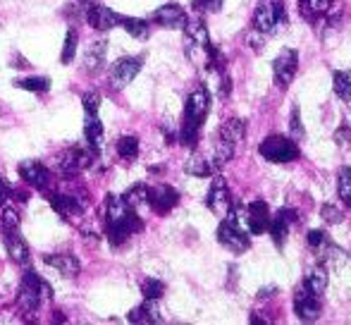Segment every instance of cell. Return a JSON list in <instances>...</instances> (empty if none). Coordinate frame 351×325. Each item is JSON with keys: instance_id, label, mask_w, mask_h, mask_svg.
<instances>
[{"instance_id": "cell-26", "label": "cell", "mask_w": 351, "mask_h": 325, "mask_svg": "<svg viewBox=\"0 0 351 325\" xmlns=\"http://www.w3.org/2000/svg\"><path fill=\"white\" fill-rule=\"evenodd\" d=\"M130 323H160V311H158L156 299H146L141 306L132 309Z\"/></svg>"}, {"instance_id": "cell-46", "label": "cell", "mask_w": 351, "mask_h": 325, "mask_svg": "<svg viewBox=\"0 0 351 325\" xmlns=\"http://www.w3.org/2000/svg\"><path fill=\"white\" fill-rule=\"evenodd\" d=\"M53 321H56V323H58V321H65V316H62L60 311H56V316H53Z\"/></svg>"}, {"instance_id": "cell-20", "label": "cell", "mask_w": 351, "mask_h": 325, "mask_svg": "<svg viewBox=\"0 0 351 325\" xmlns=\"http://www.w3.org/2000/svg\"><path fill=\"white\" fill-rule=\"evenodd\" d=\"M294 223H299V215H296L291 208H282V210H278L275 218H270L268 230H270V237H273L275 246H280V249L285 246L287 234H289V228Z\"/></svg>"}, {"instance_id": "cell-39", "label": "cell", "mask_w": 351, "mask_h": 325, "mask_svg": "<svg viewBox=\"0 0 351 325\" xmlns=\"http://www.w3.org/2000/svg\"><path fill=\"white\" fill-rule=\"evenodd\" d=\"M222 3H225V0H194L191 8H194V12H199V14H213L222 8Z\"/></svg>"}, {"instance_id": "cell-24", "label": "cell", "mask_w": 351, "mask_h": 325, "mask_svg": "<svg viewBox=\"0 0 351 325\" xmlns=\"http://www.w3.org/2000/svg\"><path fill=\"white\" fill-rule=\"evenodd\" d=\"M84 139H86V144H88V149H91V151H101L103 149L106 130H103L98 115H86V122H84Z\"/></svg>"}, {"instance_id": "cell-7", "label": "cell", "mask_w": 351, "mask_h": 325, "mask_svg": "<svg viewBox=\"0 0 351 325\" xmlns=\"http://www.w3.org/2000/svg\"><path fill=\"white\" fill-rule=\"evenodd\" d=\"M19 177H22V182H27L29 186H34V189L38 191H53V184H56V172L51 170L48 165H43V162L38 160H22L17 167Z\"/></svg>"}, {"instance_id": "cell-30", "label": "cell", "mask_w": 351, "mask_h": 325, "mask_svg": "<svg viewBox=\"0 0 351 325\" xmlns=\"http://www.w3.org/2000/svg\"><path fill=\"white\" fill-rule=\"evenodd\" d=\"M115 149H117V156H120L122 160L130 162L139 156V139L132 136V134H127V136H122V139H117Z\"/></svg>"}, {"instance_id": "cell-25", "label": "cell", "mask_w": 351, "mask_h": 325, "mask_svg": "<svg viewBox=\"0 0 351 325\" xmlns=\"http://www.w3.org/2000/svg\"><path fill=\"white\" fill-rule=\"evenodd\" d=\"M117 24L130 34L132 38L136 41H146L148 34H151V27H148L146 19H139V17H125V14H117Z\"/></svg>"}, {"instance_id": "cell-21", "label": "cell", "mask_w": 351, "mask_h": 325, "mask_svg": "<svg viewBox=\"0 0 351 325\" xmlns=\"http://www.w3.org/2000/svg\"><path fill=\"white\" fill-rule=\"evenodd\" d=\"M3 244L8 249V256L19 265H29L32 261V251H29L27 239L19 234V230H10V232H3Z\"/></svg>"}, {"instance_id": "cell-29", "label": "cell", "mask_w": 351, "mask_h": 325, "mask_svg": "<svg viewBox=\"0 0 351 325\" xmlns=\"http://www.w3.org/2000/svg\"><path fill=\"white\" fill-rule=\"evenodd\" d=\"M184 170L189 172V175H194V177H210L213 172L217 170L215 167V162L208 160V158H204V156H191L189 160H186V165H184Z\"/></svg>"}, {"instance_id": "cell-47", "label": "cell", "mask_w": 351, "mask_h": 325, "mask_svg": "<svg viewBox=\"0 0 351 325\" xmlns=\"http://www.w3.org/2000/svg\"><path fill=\"white\" fill-rule=\"evenodd\" d=\"M79 5H88V3H93V0H77Z\"/></svg>"}, {"instance_id": "cell-5", "label": "cell", "mask_w": 351, "mask_h": 325, "mask_svg": "<svg viewBox=\"0 0 351 325\" xmlns=\"http://www.w3.org/2000/svg\"><path fill=\"white\" fill-rule=\"evenodd\" d=\"M254 27L258 34H278L287 27V8L282 0H263L254 14Z\"/></svg>"}, {"instance_id": "cell-16", "label": "cell", "mask_w": 351, "mask_h": 325, "mask_svg": "<svg viewBox=\"0 0 351 325\" xmlns=\"http://www.w3.org/2000/svg\"><path fill=\"white\" fill-rule=\"evenodd\" d=\"M84 17H86L88 27L96 29V32H110V29L117 27V14L101 3H88Z\"/></svg>"}, {"instance_id": "cell-45", "label": "cell", "mask_w": 351, "mask_h": 325, "mask_svg": "<svg viewBox=\"0 0 351 325\" xmlns=\"http://www.w3.org/2000/svg\"><path fill=\"white\" fill-rule=\"evenodd\" d=\"M12 67H14V70H29V67H32V65H29L27 58H22V56H12Z\"/></svg>"}, {"instance_id": "cell-2", "label": "cell", "mask_w": 351, "mask_h": 325, "mask_svg": "<svg viewBox=\"0 0 351 325\" xmlns=\"http://www.w3.org/2000/svg\"><path fill=\"white\" fill-rule=\"evenodd\" d=\"M210 110V93L206 86H196L189 93L184 103V115H182V127H180V141L189 149H194L199 144L201 125H204L206 115Z\"/></svg>"}, {"instance_id": "cell-43", "label": "cell", "mask_w": 351, "mask_h": 325, "mask_svg": "<svg viewBox=\"0 0 351 325\" xmlns=\"http://www.w3.org/2000/svg\"><path fill=\"white\" fill-rule=\"evenodd\" d=\"M10 191H12V184L5 177H0V208L10 201Z\"/></svg>"}, {"instance_id": "cell-34", "label": "cell", "mask_w": 351, "mask_h": 325, "mask_svg": "<svg viewBox=\"0 0 351 325\" xmlns=\"http://www.w3.org/2000/svg\"><path fill=\"white\" fill-rule=\"evenodd\" d=\"M141 294H143V299H156L158 302V299L165 294V282L156 278H146L141 282Z\"/></svg>"}, {"instance_id": "cell-32", "label": "cell", "mask_w": 351, "mask_h": 325, "mask_svg": "<svg viewBox=\"0 0 351 325\" xmlns=\"http://www.w3.org/2000/svg\"><path fill=\"white\" fill-rule=\"evenodd\" d=\"M14 86L22 88V91H32V93H46L51 88V80L48 77H27V80H17Z\"/></svg>"}, {"instance_id": "cell-23", "label": "cell", "mask_w": 351, "mask_h": 325, "mask_svg": "<svg viewBox=\"0 0 351 325\" xmlns=\"http://www.w3.org/2000/svg\"><path fill=\"white\" fill-rule=\"evenodd\" d=\"M335 8V0H299L301 17L306 22H318V19L328 17Z\"/></svg>"}, {"instance_id": "cell-31", "label": "cell", "mask_w": 351, "mask_h": 325, "mask_svg": "<svg viewBox=\"0 0 351 325\" xmlns=\"http://www.w3.org/2000/svg\"><path fill=\"white\" fill-rule=\"evenodd\" d=\"M332 88L347 106H351V75L349 72H335L332 75Z\"/></svg>"}, {"instance_id": "cell-4", "label": "cell", "mask_w": 351, "mask_h": 325, "mask_svg": "<svg viewBox=\"0 0 351 325\" xmlns=\"http://www.w3.org/2000/svg\"><path fill=\"white\" fill-rule=\"evenodd\" d=\"M246 134V122L244 120H227L225 125L217 130V144H215V167H222L230 162L237 154V146L244 141Z\"/></svg>"}, {"instance_id": "cell-35", "label": "cell", "mask_w": 351, "mask_h": 325, "mask_svg": "<svg viewBox=\"0 0 351 325\" xmlns=\"http://www.w3.org/2000/svg\"><path fill=\"white\" fill-rule=\"evenodd\" d=\"M77 32L74 29H67V36H65V46H62V53H60V60L62 65H72L74 56H77Z\"/></svg>"}, {"instance_id": "cell-22", "label": "cell", "mask_w": 351, "mask_h": 325, "mask_svg": "<svg viewBox=\"0 0 351 325\" xmlns=\"http://www.w3.org/2000/svg\"><path fill=\"white\" fill-rule=\"evenodd\" d=\"M43 263L56 268L62 278H77V275L82 273V263H79V258L72 254H46L43 256Z\"/></svg>"}, {"instance_id": "cell-19", "label": "cell", "mask_w": 351, "mask_h": 325, "mask_svg": "<svg viewBox=\"0 0 351 325\" xmlns=\"http://www.w3.org/2000/svg\"><path fill=\"white\" fill-rule=\"evenodd\" d=\"M106 58H108V43L106 41H93L91 46L84 51L82 58V70L86 75H101L106 70Z\"/></svg>"}, {"instance_id": "cell-15", "label": "cell", "mask_w": 351, "mask_h": 325, "mask_svg": "<svg viewBox=\"0 0 351 325\" xmlns=\"http://www.w3.org/2000/svg\"><path fill=\"white\" fill-rule=\"evenodd\" d=\"M146 204L151 206L156 213L165 215V213H170L177 204H180V194H177L170 184H158V186H153V189H148Z\"/></svg>"}, {"instance_id": "cell-41", "label": "cell", "mask_w": 351, "mask_h": 325, "mask_svg": "<svg viewBox=\"0 0 351 325\" xmlns=\"http://www.w3.org/2000/svg\"><path fill=\"white\" fill-rule=\"evenodd\" d=\"M330 239H328V234L323 232V230H311L308 232V246L311 249H320L323 244H328Z\"/></svg>"}, {"instance_id": "cell-11", "label": "cell", "mask_w": 351, "mask_h": 325, "mask_svg": "<svg viewBox=\"0 0 351 325\" xmlns=\"http://www.w3.org/2000/svg\"><path fill=\"white\" fill-rule=\"evenodd\" d=\"M296 70H299V53L294 48H285L280 51V56L273 62V75H275V86L287 88L294 80Z\"/></svg>"}, {"instance_id": "cell-38", "label": "cell", "mask_w": 351, "mask_h": 325, "mask_svg": "<svg viewBox=\"0 0 351 325\" xmlns=\"http://www.w3.org/2000/svg\"><path fill=\"white\" fill-rule=\"evenodd\" d=\"M82 103H84V112H86V115H98L103 98H101V93H98V91H86L82 96Z\"/></svg>"}, {"instance_id": "cell-37", "label": "cell", "mask_w": 351, "mask_h": 325, "mask_svg": "<svg viewBox=\"0 0 351 325\" xmlns=\"http://www.w3.org/2000/svg\"><path fill=\"white\" fill-rule=\"evenodd\" d=\"M10 230H19V213L14 208H5L0 213V232H10Z\"/></svg>"}, {"instance_id": "cell-40", "label": "cell", "mask_w": 351, "mask_h": 325, "mask_svg": "<svg viewBox=\"0 0 351 325\" xmlns=\"http://www.w3.org/2000/svg\"><path fill=\"white\" fill-rule=\"evenodd\" d=\"M320 213H323L325 223H330V225H337V223H342V220H344L342 210H337L332 204H325L323 208H320Z\"/></svg>"}, {"instance_id": "cell-9", "label": "cell", "mask_w": 351, "mask_h": 325, "mask_svg": "<svg viewBox=\"0 0 351 325\" xmlns=\"http://www.w3.org/2000/svg\"><path fill=\"white\" fill-rule=\"evenodd\" d=\"M48 204L60 218L79 223L84 215V206L86 199H79V194H67V191H48Z\"/></svg>"}, {"instance_id": "cell-42", "label": "cell", "mask_w": 351, "mask_h": 325, "mask_svg": "<svg viewBox=\"0 0 351 325\" xmlns=\"http://www.w3.org/2000/svg\"><path fill=\"white\" fill-rule=\"evenodd\" d=\"M291 134H294V136H304V125H301L299 108H291Z\"/></svg>"}, {"instance_id": "cell-12", "label": "cell", "mask_w": 351, "mask_h": 325, "mask_svg": "<svg viewBox=\"0 0 351 325\" xmlns=\"http://www.w3.org/2000/svg\"><path fill=\"white\" fill-rule=\"evenodd\" d=\"M294 311H296V316H299L301 321H306V323L318 321L320 311H323V306H320V302H318V294L311 292L306 285L296 287V292H294Z\"/></svg>"}, {"instance_id": "cell-27", "label": "cell", "mask_w": 351, "mask_h": 325, "mask_svg": "<svg viewBox=\"0 0 351 325\" xmlns=\"http://www.w3.org/2000/svg\"><path fill=\"white\" fill-rule=\"evenodd\" d=\"M304 285L311 289V292L320 297V294L325 292V287H328V270H325V265L318 263L315 268H311L308 275H306V282Z\"/></svg>"}, {"instance_id": "cell-13", "label": "cell", "mask_w": 351, "mask_h": 325, "mask_svg": "<svg viewBox=\"0 0 351 325\" xmlns=\"http://www.w3.org/2000/svg\"><path fill=\"white\" fill-rule=\"evenodd\" d=\"M217 242L225 246V249L234 251V254H241V251H246L251 246V239L246 237V230L237 228V225L230 223L227 218L217 225Z\"/></svg>"}, {"instance_id": "cell-44", "label": "cell", "mask_w": 351, "mask_h": 325, "mask_svg": "<svg viewBox=\"0 0 351 325\" xmlns=\"http://www.w3.org/2000/svg\"><path fill=\"white\" fill-rule=\"evenodd\" d=\"M335 141H337L339 146H349L351 144V130H347V127L337 130L335 132Z\"/></svg>"}, {"instance_id": "cell-6", "label": "cell", "mask_w": 351, "mask_h": 325, "mask_svg": "<svg viewBox=\"0 0 351 325\" xmlns=\"http://www.w3.org/2000/svg\"><path fill=\"white\" fill-rule=\"evenodd\" d=\"M93 165V151L84 149V146H70L56 158V175L74 177L79 172L88 170Z\"/></svg>"}, {"instance_id": "cell-28", "label": "cell", "mask_w": 351, "mask_h": 325, "mask_svg": "<svg viewBox=\"0 0 351 325\" xmlns=\"http://www.w3.org/2000/svg\"><path fill=\"white\" fill-rule=\"evenodd\" d=\"M318 256H320V263L323 265H330V268H339V265L347 261V254H344L339 246H335L332 242L323 244L318 249Z\"/></svg>"}, {"instance_id": "cell-10", "label": "cell", "mask_w": 351, "mask_h": 325, "mask_svg": "<svg viewBox=\"0 0 351 325\" xmlns=\"http://www.w3.org/2000/svg\"><path fill=\"white\" fill-rule=\"evenodd\" d=\"M141 67H143V58H134V56L120 58V60L110 67V75H108L110 86L117 88V91H120V88H125L127 84L134 82V77L141 72Z\"/></svg>"}, {"instance_id": "cell-36", "label": "cell", "mask_w": 351, "mask_h": 325, "mask_svg": "<svg viewBox=\"0 0 351 325\" xmlns=\"http://www.w3.org/2000/svg\"><path fill=\"white\" fill-rule=\"evenodd\" d=\"M337 194H339V199L351 208V167H342V170H339Z\"/></svg>"}, {"instance_id": "cell-3", "label": "cell", "mask_w": 351, "mask_h": 325, "mask_svg": "<svg viewBox=\"0 0 351 325\" xmlns=\"http://www.w3.org/2000/svg\"><path fill=\"white\" fill-rule=\"evenodd\" d=\"M53 299V289L41 275H36L34 270H27L19 280L17 287V306L22 313H36L41 309V302Z\"/></svg>"}, {"instance_id": "cell-18", "label": "cell", "mask_w": 351, "mask_h": 325, "mask_svg": "<svg viewBox=\"0 0 351 325\" xmlns=\"http://www.w3.org/2000/svg\"><path fill=\"white\" fill-rule=\"evenodd\" d=\"M244 223H246V230H249L251 234L265 232L268 225H270L268 204H265V201H254V204H249V208H244Z\"/></svg>"}, {"instance_id": "cell-8", "label": "cell", "mask_w": 351, "mask_h": 325, "mask_svg": "<svg viewBox=\"0 0 351 325\" xmlns=\"http://www.w3.org/2000/svg\"><path fill=\"white\" fill-rule=\"evenodd\" d=\"M258 154L268 162H291L299 158V146L287 136L273 134L258 146Z\"/></svg>"}, {"instance_id": "cell-14", "label": "cell", "mask_w": 351, "mask_h": 325, "mask_svg": "<svg viewBox=\"0 0 351 325\" xmlns=\"http://www.w3.org/2000/svg\"><path fill=\"white\" fill-rule=\"evenodd\" d=\"M186 12L182 5L177 3H167L162 5V8H158L156 12L151 14V22L156 24V27H162V29H184L186 24Z\"/></svg>"}, {"instance_id": "cell-1", "label": "cell", "mask_w": 351, "mask_h": 325, "mask_svg": "<svg viewBox=\"0 0 351 325\" xmlns=\"http://www.w3.org/2000/svg\"><path fill=\"white\" fill-rule=\"evenodd\" d=\"M143 230L141 218L125 204L122 196L108 194L106 196V234L110 239V244L122 246L130 237H134L136 232Z\"/></svg>"}, {"instance_id": "cell-17", "label": "cell", "mask_w": 351, "mask_h": 325, "mask_svg": "<svg viewBox=\"0 0 351 325\" xmlns=\"http://www.w3.org/2000/svg\"><path fill=\"white\" fill-rule=\"evenodd\" d=\"M206 206L213 210V213L222 215L230 210L232 206V194H230V186H227L225 177H215L208 189V196H206Z\"/></svg>"}, {"instance_id": "cell-33", "label": "cell", "mask_w": 351, "mask_h": 325, "mask_svg": "<svg viewBox=\"0 0 351 325\" xmlns=\"http://www.w3.org/2000/svg\"><path fill=\"white\" fill-rule=\"evenodd\" d=\"M122 199H125V204L130 206V208H139L141 204H146L148 201V186L146 184L130 186V189L122 194Z\"/></svg>"}]
</instances>
